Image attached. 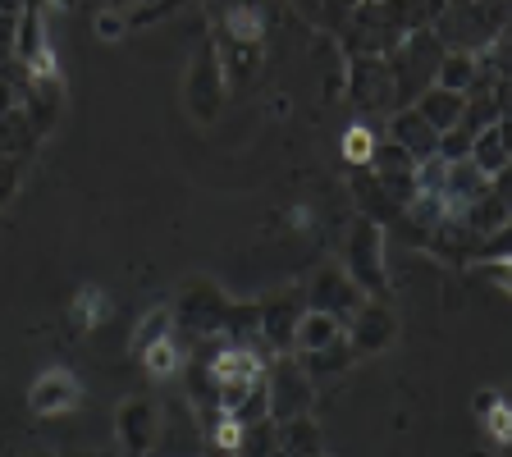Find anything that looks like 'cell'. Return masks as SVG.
<instances>
[{
	"instance_id": "cell-1",
	"label": "cell",
	"mask_w": 512,
	"mask_h": 457,
	"mask_svg": "<svg viewBox=\"0 0 512 457\" xmlns=\"http://www.w3.org/2000/svg\"><path fill=\"white\" fill-rule=\"evenodd\" d=\"M444 51H485L494 37L508 32V0H444L439 19L430 23Z\"/></svg>"
},
{
	"instance_id": "cell-2",
	"label": "cell",
	"mask_w": 512,
	"mask_h": 457,
	"mask_svg": "<svg viewBox=\"0 0 512 457\" xmlns=\"http://www.w3.org/2000/svg\"><path fill=\"white\" fill-rule=\"evenodd\" d=\"M384 60H389V74H394V110H403L435 83V69H439V60H444V46H439V37L430 28H412L394 51L384 55Z\"/></svg>"
},
{
	"instance_id": "cell-3",
	"label": "cell",
	"mask_w": 512,
	"mask_h": 457,
	"mask_svg": "<svg viewBox=\"0 0 512 457\" xmlns=\"http://www.w3.org/2000/svg\"><path fill=\"white\" fill-rule=\"evenodd\" d=\"M384 224L357 215L343 243V270L366 298H389V261H384Z\"/></svg>"
},
{
	"instance_id": "cell-4",
	"label": "cell",
	"mask_w": 512,
	"mask_h": 457,
	"mask_svg": "<svg viewBox=\"0 0 512 457\" xmlns=\"http://www.w3.org/2000/svg\"><path fill=\"white\" fill-rule=\"evenodd\" d=\"M348 55H389L407 37V23L398 14V0H362L352 19L339 28Z\"/></svg>"
},
{
	"instance_id": "cell-5",
	"label": "cell",
	"mask_w": 512,
	"mask_h": 457,
	"mask_svg": "<svg viewBox=\"0 0 512 457\" xmlns=\"http://www.w3.org/2000/svg\"><path fill=\"white\" fill-rule=\"evenodd\" d=\"M261 380H266V412L270 421H293V416H307L311 412V398H316V380H311L307 371H302L298 352H279V357H270L266 371H261Z\"/></svg>"
},
{
	"instance_id": "cell-6",
	"label": "cell",
	"mask_w": 512,
	"mask_h": 457,
	"mask_svg": "<svg viewBox=\"0 0 512 457\" xmlns=\"http://www.w3.org/2000/svg\"><path fill=\"white\" fill-rule=\"evenodd\" d=\"M229 302L234 298H224V288L215 284V279L197 275L179 288L170 316H174V325H183V330L197 334V339H220L224 316H229Z\"/></svg>"
},
{
	"instance_id": "cell-7",
	"label": "cell",
	"mask_w": 512,
	"mask_h": 457,
	"mask_svg": "<svg viewBox=\"0 0 512 457\" xmlns=\"http://www.w3.org/2000/svg\"><path fill=\"white\" fill-rule=\"evenodd\" d=\"M224 96H229V83H224L220 55H215V42H206V46H202V55H197V64H192L188 87H183L188 115L197 119V124H211V119H220Z\"/></svg>"
},
{
	"instance_id": "cell-8",
	"label": "cell",
	"mask_w": 512,
	"mask_h": 457,
	"mask_svg": "<svg viewBox=\"0 0 512 457\" xmlns=\"http://www.w3.org/2000/svg\"><path fill=\"white\" fill-rule=\"evenodd\" d=\"M302 311H307V298L293 293V288H284V293H275V298H266V302H256V339H261V348H266L270 357L293 352V334H298Z\"/></svg>"
},
{
	"instance_id": "cell-9",
	"label": "cell",
	"mask_w": 512,
	"mask_h": 457,
	"mask_svg": "<svg viewBox=\"0 0 512 457\" xmlns=\"http://www.w3.org/2000/svg\"><path fill=\"white\" fill-rule=\"evenodd\" d=\"M302 298H307L311 311H325V316H334L339 325H348L352 311L366 302V293L352 284L343 266H320L316 275H311V284L302 288Z\"/></svg>"
},
{
	"instance_id": "cell-10",
	"label": "cell",
	"mask_w": 512,
	"mask_h": 457,
	"mask_svg": "<svg viewBox=\"0 0 512 457\" xmlns=\"http://www.w3.org/2000/svg\"><path fill=\"white\" fill-rule=\"evenodd\" d=\"M394 334H398V316L389 311L384 298H366L362 307L352 311L348 325H343V339H348L352 357H375V352H384L394 343Z\"/></svg>"
},
{
	"instance_id": "cell-11",
	"label": "cell",
	"mask_w": 512,
	"mask_h": 457,
	"mask_svg": "<svg viewBox=\"0 0 512 457\" xmlns=\"http://www.w3.org/2000/svg\"><path fill=\"white\" fill-rule=\"evenodd\" d=\"M348 96L357 110H394V74L384 55H348Z\"/></svg>"
},
{
	"instance_id": "cell-12",
	"label": "cell",
	"mask_w": 512,
	"mask_h": 457,
	"mask_svg": "<svg viewBox=\"0 0 512 457\" xmlns=\"http://www.w3.org/2000/svg\"><path fill=\"white\" fill-rule=\"evenodd\" d=\"M115 435H119V444H124L128 457H147L160 439V403L156 398H147V394L128 398V403L115 412Z\"/></svg>"
},
{
	"instance_id": "cell-13",
	"label": "cell",
	"mask_w": 512,
	"mask_h": 457,
	"mask_svg": "<svg viewBox=\"0 0 512 457\" xmlns=\"http://www.w3.org/2000/svg\"><path fill=\"white\" fill-rule=\"evenodd\" d=\"M494 188V179L471 165V160H448V174H444V188H439V202H444L448 215H462L471 202H480L485 192Z\"/></svg>"
},
{
	"instance_id": "cell-14",
	"label": "cell",
	"mask_w": 512,
	"mask_h": 457,
	"mask_svg": "<svg viewBox=\"0 0 512 457\" xmlns=\"http://www.w3.org/2000/svg\"><path fill=\"white\" fill-rule=\"evenodd\" d=\"M389 142H398L412 160H426V156H435L439 133L421 119L416 106H403V110H389Z\"/></svg>"
},
{
	"instance_id": "cell-15",
	"label": "cell",
	"mask_w": 512,
	"mask_h": 457,
	"mask_svg": "<svg viewBox=\"0 0 512 457\" xmlns=\"http://www.w3.org/2000/svg\"><path fill=\"white\" fill-rule=\"evenodd\" d=\"M78 398H83V389H78V380L69 371H46L42 380L28 389V407L37 416H60V412H74Z\"/></svg>"
},
{
	"instance_id": "cell-16",
	"label": "cell",
	"mask_w": 512,
	"mask_h": 457,
	"mask_svg": "<svg viewBox=\"0 0 512 457\" xmlns=\"http://www.w3.org/2000/svg\"><path fill=\"white\" fill-rule=\"evenodd\" d=\"M352 197H357V206H362L366 220H375V224H398L403 220V206L384 192V183L371 174V165H357V170H352Z\"/></svg>"
},
{
	"instance_id": "cell-17",
	"label": "cell",
	"mask_w": 512,
	"mask_h": 457,
	"mask_svg": "<svg viewBox=\"0 0 512 457\" xmlns=\"http://www.w3.org/2000/svg\"><path fill=\"white\" fill-rule=\"evenodd\" d=\"M467 160L476 165L485 179H503L508 174V142H503V124H485L471 138V151H467Z\"/></svg>"
},
{
	"instance_id": "cell-18",
	"label": "cell",
	"mask_w": 512,
	"mask_h": 457,
	"mask_svg": "<svg viewBox=\"0 0 512 457\" xmlns=\"http://www.w3.org/2000/svg\"><path fill=\"white\" fill-rule=\"evenodd\" d=\"M416 110H421V119H426L435 133H444V128H453L462 119V106H467V96L462 92H448V87H439V83H430L426 92L412 101Z\"/></svg>"
},
{
	"instance_id": "cell-19",
	"label": "cell",
	"mask_w": 512,
	"mask_h": 457,
	"mask_svg": "<svg viewBox=\"0 0 512 457\" xmlns=\"http://www.w3.org/2000/svg\"><path fill=\"white\" fill-rule=\"evenodd\" d=\"M279 448L288 457H325V439H320V426L311 421V412L279 421Z\"/></svg>"
},
{
	"instance_id": "cell-20",
	"label": "cell",
	"mask_w": 512,
	"mask_h": 457,
	"mask_svg": "<svg viewBox=\"0 0 512 457\" xmlns=\"http://www.w3.org/2000/svg\"><path fill=\"white\" fill-rule=\"evenodd\" d=\"M298 362H302V371L311 375V380H334V375H343L352 366V348H348V339H334V343H325V348H316V352H298Z\"/></svg>"
},
{
	"instance_id": "cell-21",
	"label": "cell",
	"mask_w": 512,
	"mask_h": 457,
	"mask_svg": "<svg viewBox=\"0 0 512 457\" xmlns=\"http://www.w3.org/2000/svg\"><path fill=\"white\" fill-rule=\"evenodd\" d=\"M343 334V325L334 316H325V311H302L298 320V334H293V352H316L325 348V343H334Z\"/></svg>"
},
{
	"instance_id": "cell-22",
	"label": "cell",
	"mask_w": 512,
	"mask_h": 457,
	"mask_svg": "<svg viewBox=\"0 0 512 457\" xmlns=\"http://www.w3.org/2000/svg\"><path fill=\"white\" fill-rule=\"evenodd\" d=\"M476 78H480V69H476V55L471 51H444V60H439V69H435V83L448 87V92H462V96L471 92Z\"/></svg>"
},
{
	"instance_id": "cell-23",
	"label": "cell",
	"mask_w": 512,
	"mask_h": 457,
	"mask_svg": "<svg viewBox=\"0 0 512 457\" xmlns=\"http://www.w3.org/2000/svg\"><path fill=\"white\" fill-rule=\"evenodd\" d=\"M279 448V426L275 421H252V426H243V435H238L234 444V457H270Z\"/></svg>"
},
{
	"instance_id": "cell-24",
	"label": "cell",
	"mask_w": 512,
	"mask_h": 457,
	"mask_svg": "<svg viewBox=\"0 0 512 457\" xmlns=\"http://www.w3.org/2000/svg\"><path fill=\"white\" fill-rule=\"evenodd\" d=\"M170 330H174V316H170V307H156L151 316H142V325L133 330V357H142L147 348H156L160 339H170Z\"/></svg>"
},
{
	"instance_id": "cell-25",
	"label": "cell",
	"mask_w": 512,
	"mask_h": 457,
	"mask_svg": "<svg viewBox=\"0 0 512 457\" xmlns=\"http://www.w3.org/2000/svg\"><path fill=\"white\" fill-rule=\"evenodd\" d=\"M142 362H147V371H156V375L179 371V348H174V334H170V339H160L156 348L142 352Z\"/></svg>"
},
{
	"instance_id": "cell-26",
	"label": "cell",
	"mask_w": 512,
	"mask_h": 457,
	"mask_svg": "<svg viewBox=\"0 0 512 457\" xmlns=\"http://www.w3.org/2000/svg\"><path fill=\"white\" fill-rule=\"evenodd\" d=\"M362 0H320V10H316V23L320 28H330V32H339L343 23L352 19V10H357Z\"/></svg>"
},
{
	"instance_id": "cell-27",
	"label": "cell",
	"mask_w": 512,
	"mask_h": 457,
	"mask_svg": "<svg viewBox=\"0 0 512 457\" xmlns=\"http://www.w3.org/2000/svg\"><path fill=\"white\" fill-rule=\"evenodd\" d=\"M371 147H375V133L366 124H357V128L343 133V151H348L352 165H366V160H371Z\"/></svg>"
},
{
	"instance_id": "cell-28",
	"label": "cell",
	"mask_w": 512,
	"mask_h": 457,
	"mask_svg": "<svg viewBox=\"0 0 512 457\" xmlns=\"http://www.w3.org/2000/svg\"><path fill=\"white\" fill-rule=\"evenodd\" d=\"M14 183H19V160H14V156H0V206L14 197Z\"/></svg>"
},
{
	"instance_id": "cell-29",
	"label": "cell",
	"mask_w": 512,
	"mask_h": 457,
	"mask_svg": "<svg viewBox=\"0 0 512 457\" xmlns=\"http://www.w3.org/2000/svg\"><path fill=\"white\" fill-rule=\"evenodd\" d=\"M14 60V14H0V64Z\"/></svg>"
},
{
	"instance_id": "cell-30",
	"label": "cell",
	"mask_w": 512,
	"mask_h": 457,
	"mask_svg": "<svg viewBox=\"0 0 512 457\" xmlns=\"http://www.w3.org/2000/svg\"><path fill=\"white\" fill-rule=\"evenodd\" d=\"M480 421H490V430H494V444H508V407H494V412H485Z\"/></svg>"
},
{
	"instance_id": "cell-31",
	"label": "cell",
	"mask_w": 512,
	"mask_h": 457,
	"mask_svg": "<svg viewBox=\"0 0 512 457\" xmlns=\"http://www.w3.org/2000/svg\"><path fill=\"white\" fill-rule=\"evenodd\" d=\"M288 5H293V10H298L302 19H311V23H316V10H320V0H288Z\"/></svg>"
},
{
	"instance_id": "cell-32",
	"label": "cell",
	"mask_w": 512,
	"mask_h": 457,
	"mask_svg": "<svg viewBox=\"0 0 512 457\" xmlns=\"http://www.w3.org/2000/svg\"><path fill=\"white\" fill-rule=\"evenodd\" d=\"M503 398L499 394H476V416H485V412H494V407H499Z\"/></svg>"
},
{
	"instance_id": "cell-33",
	"label": "cell",
	"mask_w": 512,
	"mask_h": 457,
	"mask_svg": "<svg viewBox=\"0 0 512 457\" xmlns=\"http://www.w3.org/2000/svg\"><path fill=\"white\" fill-rule=\"evenodd\" d=\"M96 28H101V37H110V32L119 37V28H124V23H119L115 14H101V23H96Z\"/></svg>"
},
{
	"instance_id": "cell-34",
	"label": "cell",
	"mask_w": 512,
	"mask_h": 457,
	"mask_svg": "<svg viewBox=\"0 0 512 457\" xmlns=\"http://www.w3.org/2000/svg\"><path fill=\"white\" fill-rule=\"evenodd\" d=\"M23 10V0H0V14H19Z\"/></svg>"
},
{
	"instance_id": "cell-35",
	"label": "cell",
	"mask_w": 512,
	"mask_h": 457,
	"mask_svg": "<svg viewBox=\"0 0 512 457\" xmlns=\"http://www.w3.org/2000/svg\"><path fill=\"white\" fill-rule=\"evenodd\" d=\"M10 457H55V453H42V448H23V453H10Z\"/></svg>"
},
{
	"instance_id": "cell-36",
	"label": "cell",
	"mask_w": 512,
	"mask_h": 457,
	"mask_svg": "<svg viewBox=\"0 0 512 457\" xmlns=\"http://www.w3.org/2000/svg\"><path fill=\"white\" fill-rule=\"evenodd\" d=\"M60 457H115V453H60Z\"/></svg>"
},
{
	"instance_id": "cell-37",
	"label": "cell",
	"mask_w": 512,
	"mask_h": 457,
	"mask_svg": "<svg viewBox=\"0 0 512 457\" xmlns=\"http://www.w3.org/2000/svg\"><path fill=\"white\" fill-rule=\"evenodd\" d=\"M106 5H110V10H115V5H133V0H106Z\"/></svg>"
}]
</instances>
